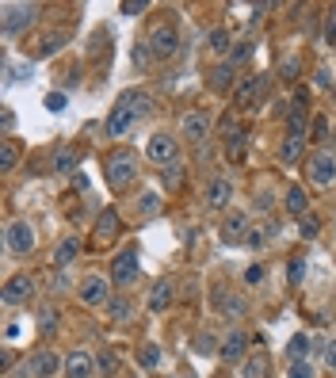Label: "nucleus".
I'll return each mask as SVG.
<instances>
[{"mask_svg":"<svg viewBox=\"0 0 336 378\" xmlns=\"http://www.w3.org/2000/svg\"><path fill=\"white\" fill-rule=\"evenodd\" d=\"M134 279H138V252L126 249L111 260V283H115V287H130Z\"/></svg>","mask_w":336,"mask_h":378,"instance_id":"12","label":"nucleus"},{"mask_svg":"<svg viewBox=\"0 0 336 378\" xmlns=\"http://www.w3.org/2000/svg\"><path fill=\"white\" fill-rule=\"evenodd\" d=\"M61 42H65V39H54V35H50V39L42 42V50H39V54H42V58H50L54 50H61Z\"/></svg>","mask_w":336,"mask_h":378,"instance_id":"49","label":"nucleus"},{"mask_svg":"<svg viewBox=\"0 0 336 378\" xmlns=\"http://www.w3.org/2000/svg\"><path fill=\"white\" fill-rule=\"evenodd\" d=\"M233 199V179L229 176H214L207 184V206L210 211H226Z\"/></svg>","mask_w":336,"mask_h":378,"instance_id":"15","label":"nucleus"},{"mask_svg":"<svg viewBox=\"0 0 336 378\" xmlns=\"http://www.w3.org/2000/svg\"><path fill=\"white\" fill-rule=\"evenodd\" d=\"M302 279H306V256H291V264H287V283L298 287Z\"/></svg>","mask_w":336,"mask_h":378,"instance_id":"35","label":"nucleus"},{"mask_svg":"<svg viewBox=\"0 0 336 378\" xmlns=\"http://www.w3.org/2000/svg\"><path fill=\"white\" fill-rule=\"evenodd\" d=\"M92 371H96V363H92L88 352H73L69 359H65V374L69 378H88Z\"/></svg>","mask_w":336,"mask_h":378,"instance_id":"22","label":"nucleus"},{"mask_svg":"<svg viewBox=\"0 0 336 378\" xmlns=\"http://www.w3.org/2000/svg\"><path fill=\"white\" fill-rule=\"evenodd\" d=\"M287 355H291V363H306V359H310V336L294 333L291 344H287Z\"/></svg>","mask_w":336,"mask_h":378,"instance_id":"32","label":"nucleus"},{"mask_svg":"<svg viewBox=\"0 0 336 378\" xmlns=\"http://www.w3.org/2000/svg\"><path fill=\"white\" fill-rule=\"evenodd\" d=\"M298 233H302L306 241H313L317 233H321V218H317V214H306V218H298Z\"/></svg>","mask_w":336,"mask_h":378,"instance_id":"36","label":"nucleus"},{"mask_svg":"<svg viewBox=\"0 0 336 378\" xmlns=\"http://www.w3.org/2000/svg\"><path fill=\"white\" fill-rule=\"evenodd\" d=\"M16 165H20V146L12 138H4L0 141V172H16Z\"/></svg>","mask_w":336,"mask_h":378,"instance_id":"30","label":"nucleus"},{"mask_svg":"<svg viewBox=\"0 0 336 378\" xmlns=\"http://www.w3.org/2000/svg\"><path fill=\"white\" fill-rule=\"evenodd\" d=\"M58 309H42V314H39V333L42 336H54V333H58Z\"/></svg>","mask_w":336,"mask_h":378,"instance_id":"37","label":"nucleus"},{"mask_svg":"<svg viewBox=\"0 0 336 378\" xmlns=\"http://www.w3.org/2000/svg\"><path fill=\"white\" fill-rule=\"evenodd\" d=\"M229 84H233V65H229V61H222L218 69H210V77H207V88H210V92L226 96V92H229Z\"/></svg>","mask_w":336,"mask_h":378,"instance_id":"23","label":"nucleus"},{"mask_svg":"<svg viewBox=\"0 0 336 378\" xmlns=\"http://www.w3.org/2000/svg\"><path fill=\"white\" fill-rule=\"evenodd\" d=\"M149 111H153V96L142 88H126L123 96L115 100V107H111V115L104 122V130H107V138H126L130 130L142 122Z\"/></svg>","mask_w":336,"mask_h":378,"instance_id":"1","label":"nucleus"},{"mask_svg":"<svg viewBox=\"0 0 336 378\" xmlns=\"http://www.w3.org/2000/svg\"><path fill=\"white\" fill-rule=\"evenodd\" d=\"M176 153H180V141L172 134H149L145 141V157L153 160V165H172Z\"/></svg>","mask_w":336,"mask_h":378,"instance_id":"9","label":"nucleus"},{"mask_svg":"<svg viewBox=\"0 0 336 378\" xmlns=\"http://www.w3.org/2000/svg\"><path fill=\"white\" fill-rule=\"evenodd\" d=\"M291 378H313V367L310 363H291V371H287Z\"/></svg>","mask_w":336,"mask_h":378,"instance_id":"47","label":"nucleus"},{"mask_svg":"<svg viewBox=\"0 0 336 378\" xmlns=\"http://www.w3.org/2000/svg\"><path fill=\"white\" fill-rule=\"evenodd\" d=\"M77 252H80V237H77V233L61 237L58 249H54V268H69V264L77 260Z\"/></svg>","mask_w":336,"mask_h":378,"instance_id":"20","label":"nucleus"},{"mask_svg":"<svg viewBox=\"0 0 336 378\" xmlns=\"http://www.w3.org/2000/svg\"><path fill=\"white\" fill-rule=\"evenodd\" d=\"M0 122H4V138H8V130H12V122H16V115H12V111H4V119H0Z\"/></svg>","mask_w":336,"mask_h":378,"instance_id":"53","label":"nucleus"},{"mask_svg":"<svg viewBox=\"0 0 336 378\" xmlns=\"http://www.w3.org/2000/svg\"><path fill=\"white\" fill-rule=\"evenodd\" d=\"M35 16H39V4H4V20H0V31H4L8 39H16L23 27L35 23Z\"/></svg>","mask_w":336,"mask_h":378,"instance_id":"5","label":"nucleus"},{"mask_svg":"<svg viewBox=\"0 0 336 378\" xmlns=\"http://www.w3.org/2000/svg\"><path fill=\"white\" fill-rule=\"evenodd\" d=\"M332 77H329V69H317V88H329Z\"/></svg>","mask_w":336,"mask_h":378,"instance_id":"51","label":"nucleus"},{"mask_svg":"<svg viewBox=\"0 0 336 378\" xmlns=\"http://www.w3.org/2000/svg\"><path fill=\"white\" fill-rule=\"evenodd\" d=\"M115 233H119V211H115V206H107V211H100V218H96V237L111 241Z\"/></svg>","mask_w":336,"mask_h":378,"instance_id":"24","label":"nucleus"},{"mask_svg":"<svg viewBox=\"0 0 336 378\" xmlns=\"http://www.w3.org/2000/svg\"><path fill=\"white\" fill-rule=\"evenodd\" d=\"M104 165H107V184H111V191H126V187L138 179V157L126 153V149L111 153Z\"/></svg>","mask_w":336,"mask_h":378,"instance_id":"2","label":"nucleus"},{"mask_svg":"<svg viewBox=\"0 0 336 378\" xmlns=\"http://www.w3.org/2000/svg\"><path fill=\"white\" fill-rule=\"evenodd\" d=\"M275 233H279V225L275 222H264V225H256V230H248V249H264L268 241H275Z\"/></svg>","mask_w":336,"mask_h":378,"instance_id":"28","label":"nucleus"},{"mask_svg":"<svg viewBox=\"0 0 336 378\" xmlns=\"http://www.w3.org/2000/svg\"><path fill=\"white\" fill-rule=\"evenodd\" d=\"M264 88H268V73H252V77L237 88V107H252V103H260Z\"/></svg>","mask_w":336,"mask_h":378,"instance_id":"16","label":"nucleus"},{"mask_svg":"<svg viewBox=\"0 0 336 378\" xmlns=\"http://www.w3.org/2000/svg\"><path fill=\"white\" fill-rule=\"evenodd\" d=\"M195 352H199V355H218V352H222V344H218L214 336L199 333V336H195Z\"/></svg>","mask_w":336,"mask_h":378,"instance_id":"39","label":"nucleus"},{"mask_svg":"<svg viewBox=\"0 0 336 378\" xmlns=\"http://www.w3.org/2000/svg\"><path fill=\"white\" fill-rule=\"evenodd\" d=\"M164 187H184V165H164Z\"/></svg>","mask_w":336,"mask_h":378,"instance_id":"41","label":"nucleus"},{"mask_svg":"<svg viewBox=\"0 0 336 378\" xmlns=\"http://www.w3.org/2000/svg\"><path fill=\"white\" fill-rule=\"evenodd\" d=\"M168 306H172V283H157L149 290V314H164Z\"/></svg>","mask_w":336,"mask_h":378,"instance_id":"25","label":"nucleus"},{"mask_svg":"<svg viewBox=\"0 0 336 378\" xmlns=\"http://www.w3.org/2000/svg\"><path fill=\"white\" fill-rule=\"evenodd\" d=\"M214 306H218L229 321H241V314H245V298L233 295V290H222V287L214 290Z\"/></svg>","mask_w":336,"mask_h":378,"instance_id":"18","label":"nucleus"},{"mask_svg":"<svg viewBox=\"0 0 336 378\" xmlns=\"http://www.w3.org/2000/svg\"><path fill=\"white\" fill-rule=\"evenodd\" d=\"M100 371H104L107 378H115V374H119V355L111 352V348H104V352H100Z\"/></svg>","mask_w":336,"mask_h":378,"instance_id":"40","label":"nucleus"},{"mask_svg":"<svg viewBox=\"0 0 336 378\" xmlns=\"http://www.w3.org/2000/svg\"><path fill=\"white\" fill-rule=\"evenodd\" d=\"M107 314H111V321H119V325H123V321L134 317V306H130V298H111L107 302Z\"/></svg>","mask_w":336,"mask_h":378,"instance_id":"33","label":"nucleus"},{"mask_svg":"<svg viewBox=\"0 0 336 378\" xmlns=\"http://www.w3.org/2000/svg\"><path fill=\"white\" fill-rule=\"evenodd\" d=\"M302 153H306V138H291V134H287V138H283V149H279L283 165H298Z\"/></svg>","mask_w":336,"mask_h":378,"instance_id":"29","label":"nucleus"},{"mask_svg":"<svg viewBox=\"0 0 336 378\" xmlns=\"http://www.w3.org/2000/svg\"><path fill=\"white\" fill-rule=\"evenodd\" d=\"M248 54H252V42H237V46H233V54H229V65L237 69L241 61H248Z\"/></svg>","mask_w":336,"mask_h":378,"instance_id":"42","label":"nucleus"},{"mask_svg":"<svg viewBox=\"0 0 336 378\" xmlns=\"http://www.w3.org/2000/svg\"><path fill=\"white\" fill-rule=\"evenodd\" d=\"M226 241L229 244L248 241V218H245V214H229V218H226Z\"/></svg>","mask_w":336,"mask_h":378,"instance_id":"27","label":"nucleus"},{"mask_svg":"<svg viewBox=\"0 0 336 378\" xmlns=\"http://www.w3.org/2000/svg\"><path fill=\"white\" fill-rule=\"evenodd\" d=\"M279 73H283V81H294L298 77V58H287L283 65H279Z\"/></svg>","mask_w":336,"mask_h":378,"instance_id":"45","label":"nucleus"},{"mask_svg":"<svg viewBox=\"0 0 336 378\" xmlns=\"http://www.w3.org/2000/svg\"><path fill=\"white\" fill-rule=\"evenodd\" d=\"M65 103L69 100H65L61 92H50V96H46V111H65Z\"/></svg>","mask_w":336,"mask_h":378,"instance_id":"44","label":"nucleus"},{"mask_svg":"<svg viewBox=\"0 0 336 378\" xmlns=\"http://www.w3.org/2000/svg\"><path fill=\"white\" fill-rule=\"evenodd\" d=\"M138 363H142L145 371H157V367H161V348H157V344H142V352H138Z\"/></svg>","mask_w":336,"mask_h":378,"instance_id":"34","label":"nucleus"},{"mask_svg":"<svg viewBox=\"0 0 336 378\" xmlns=\"http://www.w3.org/2000/svg\"><path fill=\"white\" fill-rule=\"evenodd\" d=\"M329 39H336V4L329 8Z\"/></svg>","mask_w":336,"mask_h":378,"instance_id":"52","label":"nucleus"},{"mask_svg":"<svg viewBox=\"0 0 336 378\" xmlns=\"http://www.w3.org/2000/svg\"><path fill=\"white\" fill-rule=\"evenodd\" d=\"M306 176H310L313 187H329L336 179V157L329 153V149H317V153L306 160Z\"/></svg>","mask_w":336,"mask_h":378,"instance_id":"7","label":"nucleus"},{"mask_svg":"<svg viewBox=\"0 0 336 378\" xmlns=\"http://www.w3.org/2000/svg\"><path fill=\"white\" fill-rule=\"evenodd\" d=\"M287 134H291V138H310V92H306V88H298L294 96H291Z\"/></svg>","mask_w":336,"mask_h":378,"instance_id":"3","label":"nucleus"},{"mask_svg":"<svg viewBox=\"0 0 336 378\" xmlns=\"http://www.w3.org/2000/svg\"><path fill=\"white\" fill-rule=\"evenodd\" d=\"M35 287H39V283H35V276H12L4 283V306H23L27 298L35 295Z\"/></svg>","mask_w":336,"mask_h":378,"instance_id":"13","label":"nucleus"},{"mask_svg":"<svg viewBox=\"0 0 336 378\" xmlns=\"http://www.w3.org/2000/svg\"><path fill=\"white\" fill-rule=\"evenodd\" d=\"M245 348H248V333H245V329H229V336L222 340V352H218L222 363H245V359H248Z\"/></svg>","mask_w":336,"mask_h":378,"instance_id":"14","label":"nucleus"},{"mask_svg":"<svg viewBox=\"0 0 336 378\" xmlns=\"http://www.w3.org/2000/svg\"><path fill=\"white\" fill-rule=\"evenodd\" d=\"M207 50L214 58H226V54H233V35L226 27H214V31H207Z\"/></svg>","mask_w":336,"mask_h":378,"instance_id":"21","label":"nucleus"},{"mask_svg":"<svg viewBox=\"0 0 336 378\" xmlns=\"http://www.w3.org/2000/svg\"><path fill=\"white\" fill-rule=\"evenodd\" d=\"M4 244L16 252V256H31V252H35V225H31V222H23V218L8 222Z\"/></svg>","mask_w":336,"mask_h":378,"instance_id":"6","label":"nucleus"},{"mask_svg":"<svg viewBox=\"0 0 336 378\" xmlns=\"http://www.w3.org/2000/svg\"><path fill=\"white\" fill-rule=\"evenodd\" d=\"M287 211L294 214V218H306V214H310V195L302 191V187H291V191H287Z\"/></svg>","mask_w":336,"mask_h":378,"instance_id":"26","label":"nucleus"},{"mask_svg":"<svg viewBox=\"0 0 336 378\" xmlns=\"http://www.w3.org/2000/svg\"><path fill=\"white\" fill-rule=\"evenodd\" d=\"M161 211H164V203H161V195H157V191H142V195H138V214H142V218H157Z\"/></svg>","mask_w":336,"mask_h":378,"instance_id":"31","label":"nucleus"},{"mask_svg":"<svg viewBox=\"0 0 336 378\" xmlns=\"http://www.w3.org/2000/svg\"><path fill=\"white\" fill-rule=\"evenodd\" d=\"M325 367H329V371H336V340L329 348H325Z\"/></svg>","mask_w":336,"mask_h":378,"instance_id":"50","label":"nucleus"},{"mask_svg":"<svg viewBox=\"0 0 336 378\" xmlns=\"http://www.w3.org/2000/svg\"><path fill=\"white\" fill-rule=\"evenodd\" d=\"M248 153V130H229L226 134V160L229 165H241Z\"/></svg>","mask_w":336,"mask_h":378,"instance_id":"19","label":"nucleus"},{"mask_svg":"<svg viewBox=\"0 0 336 378\" xmlns=\"http://www.w3.org/2000/svg\"><path fill=\"white\" fill-rule=\"evenodd\" d=\"M54 168H58V172H73V168H77V153H73V149H58V153H54Z\"/></svg>","mask_w":336,"mask_h":378,"instance_id":"38","label":"nucleus"},{"mask_svg":"<svg viewBox=\"0 0 336 378\" xmlns=\"http://www.w3.org/2000/svg\"><path fill=\"white\" fill-rule=\"evenodd\" d=\"M77 295H80V302L84 306H104V302H111V295H107V279L104 276H84L80 283H77Z\"/></svg>","mask_w":336,"mask_h":378,"instance_id":"11","label":"nucleus"},{"mask_svg":"<svg viewBox=\"0 0 336 378\" xmlns=\"http://www.w3.org/2000/svg\"><path fill=\"white\" fill-rule=\"evenodd\" d=\"M241 378H272V355L268 352H248L241 363Z\"/></svg>","mask_w":336,"mask_h":378,"instance_id":"17","label":"nucleus"},{"mask_svg":"<svg viewBox=\"0 0 336 378\" xmlns=\"http://www.w3.org/2000/svg\"><path fill=\"white\" fill-rule=\"evenodd\" d=\"M180 138L191 141V146L207 141L210 138V115H207V111H184V115H180Z\"/></svg>","mask_w":336,"mask_h":378,"instance_id":"8","label":"nucleus"},{"mask_svg":"<svg viewBox=\"0 0 336 378\" xmlns=\"http://www.w3.org/2000/svg\"><path fill=\"white\" fill-rule=\"evenodd\" d=\"M260 279H264V268H260V264H252V268L245 271V283H248V287H256Z\"/></svg>","mask_w":336,"mask_h":378,"instance_id":"48","label":"nucleus"},{"mask_svg":"<svg viewBox=\"0 0 336 378\" xmlns=\"http://www.w3.org/2000/svg\"><path fill=\"white\" fill-rule=\"evenodd\" d=\"M145 8H149V0H130V4L119 8V12H123V16H142Z\"/></svg>","mask_w":336,"mask_h":378,"instance_id":"43","label":"nucleus"},{"mask_svg":"<svg viewBox=\"0 0 336 378\" xmlns=\"http://www.w3.org/2000/svg\"><path fill=\"white\" fill-rule=\"evenodd\" d=\"M58 367H61V359L42 348V352H35V355L20 367V378H50V374H58Z\"/></svg>","mask_w":336,"mask_h":378,"instance_id":"10","label":"nucleus"},{"mask_svg":"<svg viewBox=\"0 0 336 378\" xmlns=\"http://www.w3.org/2000/svg\"><path fill=\"white\" fill-rule=\"evenodd\" d=\"M332 96H336V92H332Z\"/></svg>","mask_w":336,"mask_h":378,"instance_id":"54","label":"nucleus"},{"mask_svg":"<svg viewBox=\"0 0 336 378\" xmlns=\"http://www.w3.org/2000/svg\"><path fill=\"white\" fill-rule=\"evenodd\" d=\"M145 46H149V54H153V58H172V54L180 50V31H176L172 23H157L153 31H149Z\"/></svg>","mask_w":336,"mask_h":378,"instance_id":"4","label":"nucleus"},{"mask_svg":"<svg viewBox=\"0 0 336 378\" xmlns=\"http://www.w3.org/2000/svg\"><path fill=\"white\" fill-rule=\"evenodd\" d=\"M313 141H329V119H317L313 122Z\"/></svg>","mask_w":336,"mask_h":378,"instance_id":"46","label":"nucleus"}]
</instances>
